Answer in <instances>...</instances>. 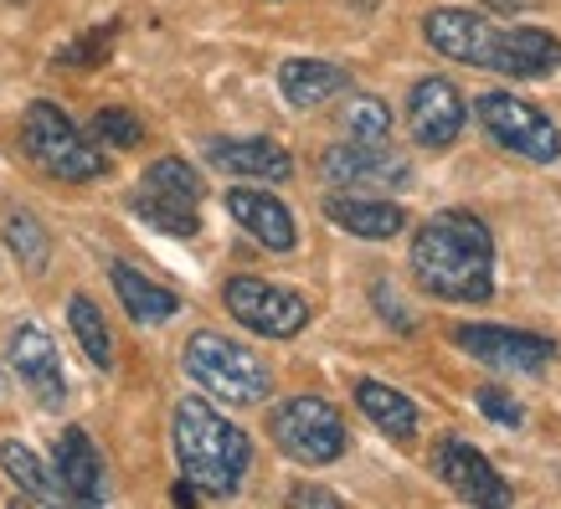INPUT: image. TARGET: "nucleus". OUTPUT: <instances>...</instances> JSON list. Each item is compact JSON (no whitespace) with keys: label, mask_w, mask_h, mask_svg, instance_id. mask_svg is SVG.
I'll return each mask as SVG.
<instances>
[{"label":"nucleus","mask_w":561,"mask_h":509,"mask_svg":"<svg viewBox=\"0 0 561 509\" xmlns=\"http://www.w3.org/2000/svg\"><path fill=\"white\" fill-rule=\"evenodd\" d=\"M479 407L490 412V417H494L500 427H520V423H526V412H520V402H511L505 391H494V386L479 391Z\"/></svg>","instance_id":"obj_30"},{"label":"nucleus","mask_w":561,"mask_h":509,"mask_svg":"<svg viewBox=\"0 0 561 509\" xmlns=\"http://www.w3.org/2000/svg\"><path fill=\"white\" fill-rule=\"evenodd\" d=\"M221 304L238 324H248L253 335L263 339H294L309 324V299L294 289H278V284H263V278H227L221 289Z\"/></svg>","instance_id":"obj_7"},{"label":"nucleus","mask_w":561,"mask_h":509,"mask_svg":"<svg viewBox=\"0 0 561 509\" xmlns=\"http://www.w3.org/2000/svg\"><path fill=\"white\" fill-rule=\"evenodd\" d=\"M93 139L108 144V150H135L139 139H145V124L129 108H99L93 114Z\"/></svg>","instance_id":"obj_28"},{"label":"nucleus","mask_w":561,"mask_h":509,"mask_svg":"<svg viewBox=\"0 0 561 509\" xmlns=\"http://www.w3.org/2000/svg\"><path fill=\"white\" fill-rule=\"evenodd\" d=\"M227 211L238 221L242 232H253L268 253H294V242H299V227H294L289 206L268 196V190H227Z\"/></svg>","instance_id":"obj_17"},{"label":"nucleus","mask_w":561,"mask_h":509,"mask_svg":"<svg viewBox=\"0 0 561 509\" xmlns=\"http://www.w3.org/2000/svg\"><path fill=\"white\" fill-rule=\"evenodd\" d=\"M278 88H284V99L294 108H320V103H330L335 93L351 88V72L335 68V62H320V57H289L278 68Z\"/></svg>","instance_id":"obj_19"},{"label":"nucleus","mask_w":561,"mask_h":509,"mask_svg":"<svg viewBox=\"0 0 561 509\" xmlns=\"http://www.w3.org/2000/svg\"><path fill=\"white\" fill-rule=\"evenodd\" d=\"M68 320H72L78 345H83V356L93 360L99 371H108V366H114V339H108V324H103V314L93 309V299H88V293H72V299H68Z\"/></svg>","instance_id":"obj_24"},{"label":"nucleus","mask_w":561,"mask_h":509,"mask_svg":"<svg viewBox=\"0 0 561 509\" xmlns=\"http://www.w3.org/2000/svg\"><path fill=\"white\" fill-rule=\"evenodd\" d=\"M181 366L202 391H211L217 402H232V407H253L273 391V371L263 360L238 345V339L217 335V329H196L181 350Z\"/></svg>","instance_id":"obj_3"},{"label":"nucleus","mask_w":561,"mask_h":509,"mask_svg":"<svg viewBox=\"0 0 561 509\" xmlns=\"http://www.w3.org/2000/svg\"><path fill=\"white\" fill-rule=\"evenodd\" d=\"M21 150L32 154V165L47 170L51 181H99L103 170H108L103 150H93L78 135V124L47 99H36L26 108V119H21Z\"/></svg>","instance_id":"obj_4"},{"label":"nucleus","mask_w":561,"mask_h":509,"mask_svg":"<svg viewBox=\"0 0 561 509\" xmlns=\"http://www.w3.org/2000/svg\"><path fill=\"white\" fill-rule=\"evenodd\" d=\"M479 124L490 129V139L500 144V150L520 154V160H530V165H557L561 160V135L557 124L546 119L536 103L515 99V93H484V99L474 103Z\"/></svg>","instance_id":"obj_6"},{"label":"nucleus","mask_w":561,"mask_h":509,"mask_svg":"<svg viewBox=\"0 0 561 509\" xmlns=\"http://www.w3.org/2000/svg\"><path fill=\"white\" fill-rule=\"evenodd\" d=\"M0 468H5V478L16 484L32 505H57L62 499V489H57V478L42 468V459H36L26 442H16V438H5L0 442Z\"/></svg>","instance_id":"obj_22"},{"label":"nucleus","mask_w":561,"mask_h":509,"mask_svg":"<svg viewBox=\"0 0 561 509\" xmlns=\"http://www.w3.org/2000/svg\"><path fill=\"white\" fill-rule=\"evenodd\" d=\"M139 190L145 196H160V201H175V206H202L206 186H202V175L186 165V160H154L150 170H145V181H139Z\"/></svg>","instance_id":"obj_23"},{"label":"nucleus","mask_w":561,"mask_h":509,"mask_svg":"<svg viewBox=\"0 0 561 509\" xmlns=\"http://www.w3.org/2000/svg\"><path fill=\"white\" fill-rule=\"evenodd\" d=\"M51 478H57L62 499H72V505H99L103 499V459L83 427H68L57 438V448H51Z\"/></svg>","instance_id":"obj_15"},{"label":"nucleus","mask_w":561,"mask_h":509,"mask_svg":"<svg viewBox=\"0 0 561 509\" xmlns=\"http://www.w3.org/2000/svg\"><path fill=\"white\" fill-rule=\"evenodd\" d=\"M11 366H16V375L32 386V396L42 407H62V402H68L62 356H57L51 335L36 320H21L16 329H11Z\"/></svg>","instance_id":"obj_11"},{"label":"nucleus","mask_w":561,"mask_h":509,"mask_svg":"<svg viewBox=\"0 0 561 509\" xmlns=\"http://www.w3.org/2000/svg\"><path fill=\"white\" fill-rule=\"evenodd\" d=\"M206 160L227 175H253V181H289L294 175L289 150L268 135H221L206 144Z\"/></svg>","instance_id":"obj_14"},{"label":"nucleus","mask_w":561,"mask_h":509,"mask_svg":"<svg viewBox=\"0 0 561 509\" xmlns=\"http://www.w3.org/2000/svg\"><path fill=\"white\" fill-rule=\"evenodd\" d=\"M433 468L448 489L469 499V505H511V484L494 474V463L479 453L474 442L463 438H443L438 453H433Z\"/></svg>","instance_id":"obj_12"},{"label":"nucleus","mask_w":561,"mask_h":509,"mask_svg":"<svg viewBox=\"0 0 561 509\" xmlns=\"http://www.w3.org/2000/svg\"><path fill=\"white\" fill-rule=\"evenodd\" d=\"M129 211H135L145 227H154V232H165V238H196L202 232V217L191 211V206H175V201H160V196H145V190H135V201H129Z\"/></svg>","instance_id":"obj_26"},{"label":"nucleus","mask_w":561,"mask_h":509,"mask_svg":"<svg viewBox=\"0 0 561 509\" xmlns=\"http://www.w3.org/2000/svg\"><path fill=\"white\" fill-rule=\"evenodd\" d=\"M356 402H360V412L371 417L387 438H397V442H408L412 432H417V407H412L408 396L397 386H387V381H360L356 386Z\"/></svg>","instance_id":"obj_21"},{"label":"nucleus","mask_w":561,"mask_h":509,"mask_svg":"<svg viewBox=\"0 0 561 509\" xmlns=\"http://www.w3.org/2000/svg\"><path fill=\"white\" fill-rule=\"evenodd\" d=\"M108 278H114V293H119V304L129 309V320L135 324H165L171 314H181V299H175L171 289L150 284V278H145L139 268H129V263H114Z\"/></svg>","instance_id":"obj_20"},{"label":"nucleus","mask_w":561,"mask_h":509,"mask_svg":"<svg viewBox=\"0 0 561 509\" xmlns=\"http://www.w3.org/2000/svg\"><path fill=\"white\" fill-rule=\"evenodd\" d=\"M108 47H114V26H99V32L78 36L72 47L57 51V62H62V68H99L103 57H108Z\"/></svg>","instance_id":"obj_29"},{"label":"nucleus","mask_w":561,"mask_h":509,"mask_svg":"<svg viewBox=\"0 0 561 509\" xmlns=\"http://www.w3.org/2000/svg\"><path fill=\"white\" fill-rule=\"evenodd\" d=\"M324 181L341 190H397L412 181V160L391 150L387 139H351V144H330L320 160Z\"/></svg>","instance_id":"obj_8"},{"label":"nucleus","mask_w":561,"mask_h":509,"mask_svg":"<svg viewBox=\"0 0 561 509\" xmlns=\"http://www.w3.org/2000/svg\"><path fill=\"white\" fill-rule=\"evenodd\" d=\"M289 505H324V509H335L341 499H335L330 489H294V494H289Z\"/></svg>","instance_id":"obj_32"},{"label":"nucleus","mask_w":561,"mask_h":509,"mask_svg":"<svg viewBox=\"0 0 561 509\" xmlns=\"http://www.w3.org/2000/svg\"><path fill=\"white\" fill-rule=\"evenodd\" d=\"M423 32L443 57L469 62V68H490V51H494L500 26H494L490 16H479V11H463V5H438V11L423 21Z\"/></svg>","instance_id":"obj_13"},{"label":"nucleus","mask_w":561,"mask_h":509,"mask_svg":"<svg viewBox=\"0 0 561 509\" xmlns=\"http://www.w3.org/2000/svg\"><path fill=\"white\" fill-rule=\"evenodd\" d=\"M175 463H181L186 484H196L211 499H227V494H238V484L253 468V442L211 402L181 396V407H175Z\"/></svg>","instance_id":"obj_2"},{"label":"nucleus","mask_w":561,"mask_h":509,"mask_svg":"<svg viewBox=\"0 0 561 509\" xmlns=\"http://www.w3.org/2000/svg\"><path fill=\"white\" fill-rule=\"evenodd\" d=\"M341 124L351 139H387L391 135V108L371 93H351L341 108Z\"/></svg>","instance_id":"obj_27"},{"label":"nucleus","mask_w":561,"mask_h":509,"mask_svg":"<svg viewBox=\"0 0 561 509\" xmlns=\"http://www.w3.org/2000/svg\"><path fill=\"white\" fill-rule=\"evenodd\" d=\"M463 93L448 78H423V83L408 93V124H412V139L423 150H448L454 139L463 135Z\"/></svg>","instance_id":"obj_10"},{"label":"nucleus","mask_w":561,"mask_h":509,"mask_svg":"<svg viewBox=\"0 0 561 509\" xmlns=\"http://www.w3.org/2000/svg\"><path fill=\"white\" fill-rule=\"evenodd\" d=\"M490 72H505V78H546V72H561V42L541 26H505L494 36L490 51Z\"/></svg>","instance_id":"obj_16"},{"label":"nucleus","mask_w":561,"mask_h":509,"mask_svg":"<svg viewBox=\"0 0 561 509\" xmlns=\"http://www.w3.org/2000/svg\"><path fill=\"white\" fill-rule=\"evenodd\" d=\"M268 438L278 442V453H289L305 468L335 463L345 453V423L324 396H289V402H278L268 412Z\"/></svg>","instance_id":"obj_5"},{"label":"nucleus","mask_w":561,"mask_h":509,"mask_svg":"<svg viewBox=\"0 0 561 509\" xmlns=\"http://www.w3.org/2000/svg\"><path fill=\"white\" fill-rule=\"evenodd\" d=\"M324 217L335 221L341 232L366 238V242H387L408 227V211H402V206L376 201V196H330V201H324Z\"/></svg>","instance_id":"obj_18"},{"label":"nucleus","mask_w":561,"mask_h":509,"mask_svg":"<svg viewBox=\"0 0 561 509\" xmlns=\"http://www.w3.org/2000/svg\"><path fill=\"white\" fill-rule=\"evenodd\" d=\"M5 242H11V253L21 257V268L26 273H42L47 268V257H51V238H47V227L32 217V211H5Z\"/></svg>","instance_id":"obj_25"},{"label":"nucleus","mask_w":561,"mask_h":509,"mask_svg":"<svg viewBox=\"0 0 561 509\" xmlns=\"http://www.w3.org/2000/svg\"><path fill=\"white\" fill-rule=\"evenodd\" d=\"M454 339H459V350H469V356L494 366V371H541L546 360L557 356V339L500 329V324H459Z\"/></svg>","instance_id":"obj_9"},{"label":"nucleus","mask_w":561,"mask_h":509,"mask_svg":"<svg viewBox=\"0 0 561 509\" xmlns=\"http://www.w3.org/2000/svg\"><path fill=\"white\" fill-rule=\"evenodd\" d=\"M490 5H500V11H526L530 0H490Z\"/></svg>","instance_id":"obj_33"},{"label":"nucleus","mask_w":561,"mask_h":509,"mask_svg":"<svg viewBox=\"0 0 561 509\" xmlns=\"http://www.w3.org/2000/svg\"><path fill=\"white\" fill-rule=\"evenodd\" d=\"M412 273L433 299L484 304L494 293V238L469 211H438L412 238Z\"/></svg>","instance_id":"obj_1"},{"label":"nucleus","mask_w":561,"mask_h":509,"mask_svg":"<svg viewBox=\"0 0 561 509\" xmlns=\"http://www.w3.org/2000/svg\"><path fill=\"white\" fill-rule=\"evenodd\" d=\"M371 299H376V309H381V320L387 324H397V329H412V314H408V304L397 299V293L387 289V284H376L371 289Z\"/></svg>","instance_id":"obj_31"}]
</instances>
